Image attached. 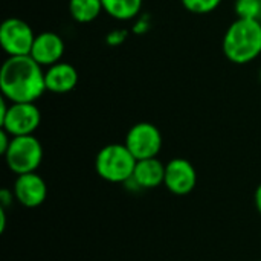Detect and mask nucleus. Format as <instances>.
<instances>
[{
    "label": "nucleus",
    "mask_w": 261,
    "mask_h": 261,
    "mask_svg": "<svg viewBox=\"0 0 261 261\" xmlns=\"http://www.w3.org/2000/svg\"><path fill=\"white\" fill-rule=\"evenodd\" d=\"M31 55L8 57L0 69V90L9 102H35L47 89L44 70Z\"/></svg>",
    "instance_id": "1"
},
{
    "label": "nucleus",
    "mask_w": 261,
    "mask_h": 261,
    "mask_svg": "<svg viewBox=\"0 0 261 261\" xmlns=\"http://www.w3.org/2000/svg\"><path fill=\"white\" fill-rule=\"evenodd\" d=\"M225 57L234 64H248L261 55V21L237 18L222 41Z\"/></svg>",
    "instance_id": "2"
},
{
    "label": "nucleus",
    "mask_w": 261,
    "mask_h": 261,
    "mask_svg": "<svg viewBox=\"0 0 261 261\" xmlns=\"http://www.w3.org/2000/svg\"><path fill=\"white\" fill-rule=\"evenodd\" d=\"M136 162L125 144H109L98 151L95 170L102 180L124 185L133 176Z\"/></svg>",
    "instance_id": "3"
},
{
    "label": "nucleus",
    "mask_w": 261,
    "mask_h": 261,
    "mask_svg": "<svg viewBox=\"0 0 261 261\" xmlns=\"http://www.w3.org/2000/svg\"><path fill=\"white\" fill-rule=\"evenodd\" d=\"M8 99L2 96L0 99V125L11 136H26L34 135L40 127L41 113L35 102H6Z\"/></svg>",
    "instance_id": "4"
},
{
    "label": "nucleus",
    "mask_w": 261,
    "mask_h": 261,
    "mask_svg": "<svg viewBox=\"0 0 261 261\" xmlns=\"http://www.w3.org/2000/svg\"><path fill=\"white\" fill-rule=\"evenodd\" d=\"M6 167L17 176L34 173L43 161L41 142L34 135L12 136L11 145L3 154Z\"/></svg>",
    "instance_id": "5"
},
{
    "label": "nucleus",
    "mask_w": 261,
    "mask_h": 261,
    "mask_svg": "<svg viewBox=\"0 0 261 261\" xmlns=\"http://www.w3.org/2000/svg\"><path fill=\"white\" fill-rule=\"evenodd\" d=\"M35 37L32 28L21 18L11 17L0 24V46L8 57L29 55Z\"/></svg>",
    "instance_id": "6"
},
{
    "label": "nucleus",
    "mask_w": 261,
    "mask_h": 261,
    "mask_svg": "<svg viewBox=\"0 0 261 261\" xmlns=\"http://www.w3.org/2000/svg\"><path fill=\"white\" fill-rule=\"evenodd\" d=\"M124 144L136 161L158 158L162 150V133L151 122H138L128 130Z\"/></svg>",
    "instance_id": "7"
},
{
    "label": "nucleus",
    "mask_w": 261,
    "mask_h": 261,
    "mask_svg": "<svg viewBox=\"0 0 261 261\" xmlns=\"http://www.w3.org/2000/svg\"><path fill=\"white\" fill-rule=\"evenodd\" d=\"M165 188L174 196H187L197 185V171L194 165L184 159L174 158L165 164Z\"/></svg>",
    "instance_id": "8"
},
{
    "label": "nucleus",
    "mask_w": 261,
    "mask_h": 261,
    "mask_svg": "<svg viewBox=\"0 0 261 261\" xmlns=\"http://www.w3.org/2000/svg\"><path fill=\"white\" fill-rule=\"evenodd\" d=\"M15 202H18L24 208H37L43 205L47 197V185L44 179L34 173H26L17 176L12 187Z\"/></svg>",
    "instance_id": "9"
},
{
    "label": "nucleus",
    "mask_w": 261,
    "mask_h": 261,
    "mask_svg": "<svg viewBox=\"0 0 261 261\" xmlns=\"http://www.w3.org/2000/svg\"><path fill=\"white\" fill-rule=\"evenodd\" d=\"M40 66H52L61 61L64 55V41L63 38L50 31L41 32L35 37L31 54H29Z\"/></svg>",
    "instance_id": "10"
},
{
    "label": "nucleus",
    "mask_w": 261,
    "mask_h": 261,
    "mask_svg": "<svg viewBox=\"0 0 261 261\" xmlns=\"http://www.w3.org/2000/svg\"><path fill=\"white\" fill-rule=\"evenodd\" d=\"M46 89L52 93L72 92L78 84V70L66 61H58L44 70Z\"/></svg>",
    "instance_id": "11"
},
{
    "label": "nucleus",
    "mask_w": 261,
    "mask_h": 261,
    "mask_svg": "<svg viewBox=\"0 0 261 261\" xmlns=\"http://www.w3.org/2000/svg\"><path fill=\"white\" fill-rule=\"evenodd\" d=\"M132 179L142 190H153L164 185L165 179V164H162L158 158L141 159L136 162Z\"/></svg>",
    "instance_id": "12"
},
{
    "label": "nucleus",
    "mask_w": 261,
    "mask_h": 261,
    "mask_svg": "<svg viewBox=\"0 0 261 261\" xmlns=\"http://www.w3.org/2000/svg\"><path fill=\"white\" fill-rule=\"evenodd\" d=\"M102 8L104 12H107L110 17L127 21L139 15L142 0H102Z\"/></svg>",
    "instance_id": "13"
},
{
    "label": "nucleus",
    "mask_w": 261,
    "mask_h": 261,
    "mask_svg": "<svg viewBox=\"0 0 261 261\" xmlns=\"http://www.w3.org/2000/svg\"><path fill=\"white\" fill-rule=\"evenodd\" d=\"M104 11L102 0H69L70 17L78 23H90Z\"/></svg>",
    "instance_id": "14"
},
{
    "label": "nucleus",
    "mask_w": 261,
    "mask_h": 261,
    "mask_svg": "<svg viewBox=\"0 0 261 261\" xmlns=\"http://www.w3.org/2000/svg\"><path fill=\"white\" fill-rule=\"evenodd\" d=\"M234 9L237 18L261 21V0H236Z\"/></svg>",
    "instance_id": "15"
},
{
    "label": "nucleus",
    "mask_w": 261,
    "mask_h": 261,
    "mask_svg": "<svg viewBox=\"0 0 261 261\" xmlns=\"http://www.w3.org/2000/svg\"><path fill=\"white\" fill-rule=\"evenodd\" d=\"M220 3L222 0H182V5L187 11L199 15L216 11L220 6Z\"/></svg>",
    "instance_id": "16"
},
{
    "label": "nucleus",
    "mask_w": 261,
    "mask_h": 261,
    "mask_svg": "<svg viewBox=\"0 0 261 261\" xmlns=\"http://www.w3.org/2000/svg\"><path fill=\"white\" fill-rule=\"evenodd\" d=\"M127 38V31H122V29H115V31H110L107 35H106V43L110 44V46H119L125 41Z\"/></svg>",
    "instance_id": "17"
},
{
    "label": "nucleus",
    "mask_w": 261,
    "mask_h": 261,
    "mask_svg": "<svg viewBox=\"0 0 261 261\" xmlns=\"http://www.w3.org/2000/svg\"><path fill=\"white\" fill-rule=\"evenodd\" d=\"M15 200L14 191L9 188H2L0 190V208H9L12 205V202Z\"/></svg>",
    "instance_id": "18"
},
{
    "label": "nucleus",
    "mask_w": 261,
    "mask_h": 261,
    "mask_svg": "<svg viewBox=\"0 0 261 261\" xmlns=\"http://www.w3.org/2000/svg\"><path fill=\"white\" fill-rule=\"evenodd\" d=\"M148 29H150V21H148V18H147V17H139V18L136 20L135 26H133V32H135V34H138V35L145 34Z\"/></svg>",
    "instance_id": "19"
},
{
    "label": "nucleus",
    "mask_w": 261,
    "mask_h": 261,
    "mask_svg": "<svg viewBox=\"0 0 261 261\" xmlns=\"http://www.w3.org/2000/svg\"><path fill=\"white\" fill-rule=\"evenodd\" d=\"M11 141H12V136H11L8 132H5V130L2 128V130H0V153H2V154H5L6 150L9 148Z\"/></svg>",
    "instance_id": "20"
},
{
    "label": "nucleus",
    "mask_w": 261,
    "mask_h": 261,
    "mask_svg": "<svg viewBox=\"0 0 261 261\" xmlns=\"http://www.w3.org/2000/svg\"><path fill=\"white\" fill-rule=\"evenodd\" d=\"M254 203H255V208H257V211L260 213V216H261V184L257 187V190H255V194H254Z\"/></svg>",
    "instance_id": "21"
},
{
    "label": "nucleus",
    "mask_w": 261,
    "mask_h": 261,
    "mask_svg": "<svg viewBox=\"0 0 261 261\" xmlns=\"http://www.w3.org/2000/svg\"><path fill=\"white\" fill-rule=\"evenodd\" d=\"M6 229V210L0 208V232H5Z\"/></svg>",
    "instance_id": "22"
},
{
    "label": "nucleus",
    "mask_w": 261,
    "mask_h": 261,
    "mask_svg": "<svg viewBox=\"0 0 261 261\" xmlns=\"http://www.w3.org/2000/svg\"><path fill=\"white\" fill-rule=\"evenodd\" d=\"M260 81H261V69H260Z\"/></svg>",
    "instance_id": "23"
},
{
    "label": "nucleus",
    "mask_w": 261,
    "mask_h": 261,
    "mask_svg": "<svg viewBox=\"0 0 261 261\" xmlns=\"http://www.w3.org/2000/svg\"><path fill=\"white\" fill-rule=\"evenodd\" d=\"M260 261H261V260H260Z\"/></svg>",
    "instance_id": "24"
}]
</instances>
